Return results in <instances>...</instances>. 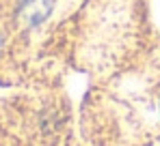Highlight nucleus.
<instances>
[]
</instances>
